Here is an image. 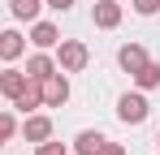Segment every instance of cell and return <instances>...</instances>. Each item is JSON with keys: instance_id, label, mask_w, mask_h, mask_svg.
Here are the masks:
<instances>
[{"instance_id": "7c38bea8", "label": "cell", "mask_w": 160, "mask_h": 155, "mask_svg": "<svg viewBox=\"0 0 160 155\" xmlns=\"http://www.w3.org/2000/svg\"><path fill=\"white\" fill-rule=\"evenodd\" d=\"M100 142H104L100 129H82L78 138H74V155H100Z\"/></svg>"}, {"instance_id": "3957f363", "label": "cell", "mask_w": 160, "mask_h": 155, "mask_svg": "<svg viewBox=\"0 0 160 155\" xmlns=\"http://www.w3.org/2000/svg\"><path fill=\"white\" fill-rule=\"evenodd\" d=\"M39 86H43V108H61V103L69 99V78H65V69L48 73Z\"/></svg>"}, {"instance_id": "5b68a950", "label": "cell", "mask_w": 160, "mask_h": 155, "mask_svg": "<svg viewBox=\"0 0 160 155\" xmlns=\"http://www.w3.org/2000/svg\"><path fill=\"white\" fill-rule=\"evenodd\" d=\"M91 22L100 26V30H117V26H121V4H117V0H100V4L91 9Z\"/></svg>"}, {"instance_id": "e0dca14e", "label": "cell", "mask_w": 160, "mask_h": 155, "mask_svg": "<svg viewBox=\"0 0 160 155\" xmlns=\"http://www.w3.org/2000/svg\"><path fill=\"white\" fill-rule=\"evenodd\" d=\"M100 155H126V147H121V142H108V138H104V142H100Z\"/></svg>"}, {"instance_id": "ba28073f", "label": "cell", "mask_w": 160, "mask_h": 155, "mask_svg": "<svg viewBox=\"0 0 160 155\" xmlns=\"http://www.w3.org/2000/svg\"><path fill=\"white\" fill-rule=\"evenodd\" d=\"M22 91H26V69H4V73H0V95L9 103L18 99Z\"/></svg>"}, {"instance_id": "9c48e42d", "label": "cell", "mask_w": 160, "mask_h": 155, "mask_svg": "<svg viewBox=\"0 0 160 155\" xmlns=\"http://www.w3.org/2000/svg\"><path fill=\"white\" fill-rule=\"evenodd\" d=\"M13 108H22V112H35V108H43V86H39V82H35V78H26V91H22V95H18V99H13Z\"/></svg>"}, {"instance_id": "d6986e66", "label": "cell", "mask_w": 160, "mask_h": 155, "mask_svg": "<svg viewBox=\"0 0 160 155\" xmlns=\"http://www.w3.org/2000/svg\"><path fill=\"white\" fill-rule=\"evenodd\" d=\"M4 142H9V138H4V129H0V147H4Z\"/></svg>"}, {"instance_id": "277c9868", "label": "cell", "mask_w": 160, "mask_h": 155, "mask_svg": "<svg viewBox=\"0 0 160 155\" xmlns=\"http://www.w3.org/2000/svg\"><path fill=\"white\" fill-rule=\"evenodd\" d=\"M22 138H26V142H35V147H39V142H48V138H52V116L30 112L26 121H22Z\"/></svg>"}, {"instance_id": "9a60e30c", "label": "cell", "mask_w": 160, "mask_h": 155, "mask_svg": "<svg viewBox=\"0 0 160 155\" xmlns=\"http://www.w3.org/2000/svg\"><path fill=\"white\" fill-rule=\"evenodd\" d=\"M35 155H69V147H65V142H52V138H48V142H39V147H35Z\"/></svg>"}, {"instance_id": "6da1fadb", "label": "cell", "mask_w": 160, "mask_h": 155, "mask_svg": "<svg viewBox=\"0 0 160 155\" xmlns=\"http://www.w3.org/2000/svg\"><path fill=\"white\" fill-rule=\"evenodd\" d=\"M87 60H91L87 43H78V39H61V43H56V69H65V73H82Z\"/></svg>"}, {"instance_id": "7a4b0ae2", "label": "cell", "mask_w": 160, "mask_h": 155, "mask_svg": "<svg viewBox=\"0 0 160 155\" xmlns=\"http://www.w3.org/2000/svg\"><path fill=\"white\" fill-rule=\"evenodd\" d=\"M147 112H152V103H147L143 91H126V95L117 99V121H121V125H143Z\"/></svg>"}, {"instance_id": "52a82bcc", "label": "cell", "mask_w": 160, "mask_h": 155, "mask_svg": "<svg viewBox=\"0 0 160 155\" xmlns=\"http://www.w3.org/2000/svg\"><path fill=\"white\" fill-rule=\"evenodd\" d=\"M152 56L143 52V43H121V52H117V65L126 69V73H134V69H143Z\"/></svg>"}, {"instance_id": "8992f818", "label": "cell", "mask_w": 160, "mask_h": 155, "mask_svg": "<svg viewBox=\"0 0 160 155\" xmlns=\"http://www.w3.org/2000/svg\"><path fill=\"white\" fill-rule=\"evenodd\" d=\"M30 43H35L39 52H48V48L61 43V30H56L52 22H39V17H35V26H30Z\"/></svg>"}, {"instance_id": "8fae6325", "label": "cell", "mask_w": 160, "mask_h": 155, "mask_svg": "<svg viewBox=\"0 0 160 155\" xmlns=\"http://www.w3.org/2000/svg\"><path fill=\"white\" fill-rule=\"evenodd\" d=\"M48 73H56V56H48V52H35L26 60V78H35V82H43Z\"/></svg>"}, {"instance_id": "2e32d148", "label": "cell", "mask_w": 160, "mask_h": 155, "mask_svg": "<svg viewBox=\"0 0 160 155\" xmlns=\"http://www.w3.org/2000/svg\"><path fill=\"white\" fill-rule=\"evenodd\" d=\"M134 13L138 17H152V13H160V0H134Z\"/></svg>"}, {"instance_id": "30bf717a", "label": "cell", "mask_w": 160, "mask_h": 155, "mask_svg": "<svg viewBox=\"0 0 160 155\" xmlns=\"http://www.w3.org/2000/svg\"><path fill=\"white\" fill-rule=\"evenodd\" d=\"M22 52H26L22 30H0V60H18Z\"/></svg>"}, {"instance_id": "4fadbf2b", "label": "cell", "mask_w": 160, "mask_h": 155, "mask_svg": "<svg viewBox=\"0 0 160 155\" xmlns=\"http://www.w3.org/2000/svg\"><path fill=\"white\" fill-rule=\"evenodd\" d=\"M134 86H138V91H156V86H160V65H156V60H147V65H143V69H134Z\"/></svg>"}, {"instance_id": "5bb4252c", "label": "cell", "mask_w": 160, "mask_h": 155, "mask_svg": "<svg viewBox=\"0 0 160 155\" xmlns=\"http://www.w3.org/2000/svg\"><path fill=\"white\" fill-rule=\"evenodd\" d=\"M9 9H13V17H18V22H35V17H39V9H43V0H9Z\"/></svg>"}, {"instance_id": "ac0fdd59", "label": "cell", "mask_w": 160, "mask_h": 155, "mask_svg": "<svg viewBox=\"0 0 160 155\" xmlns=\"http://www.w3.org/2000/svg\"><path fill=\"white\" fill-rule=\"evenodd\" d=\"M43 4H48V9H56V13H65V9H74L78 0H43Z\"/></svg>"}]
</instances>
